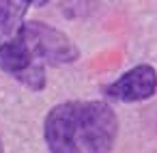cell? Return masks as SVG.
I'll use <instances>...</instances> for the list:
<instances>
[{
  "mask_svg": "<svg viewBox=\"0 0 157 153\" xmlns=\"http://www.w3.org/2000/svg\"><path fill=\"white\" fill-rule=\"evenodd\" d=\"M28 9V0H0V39L2 41L17 35Z\"/></svg>",
  "mask_w": 157,
  "mask_h": 153,
  "instance_id": "cell-5",
  "label": "cell"
},
{
  "mask_svg": "<svg viewBox=\"0 0 157 153\" xmlns=\"http://www.w3.org/2000/svg\"><path fill=\"white\" fill-rule=\"evenodd\" d=\"M118 136V116L105 101H63L43 121L50 153H110Z\"/></svg>",
  "mask_w": 157,
  "mask_h": 153,
  "instance_id": "cell-1",
  "label": "cell"
},
{
  "mask_svg": "<svg viewBox=\"0 0 157 153\" xmlns=\"http://www.w3.org/2000/svg\"><path fill=\"white\" fill-rule=\"evenodd\" d=\"M17 35L24 39V43L30 48V52L45 65L60 67L71 65L80 58L78 45L58 28L43 24V22H24L17 30Z\"/></svg>",
  "mask_w": 157,
  "mask_h": 153,
  "instance_id": "cell-2",
  "label": "cell"
},
{
  "mask_svg": "<svg viewBox=\"0 0 157 153\" xmlns=\"http://www.w3.org/2000/svg\"><path fill=\"white\" fill-rule=\"evenodd\" d=\"M45 67L48 65L41 63L30 52V48L24 43V39L20 35L5 39L0 43V71H5L13 80L22 82L30 91L39 93L45 88V84H48Z\"/></svg>",
  "mask_w": 157,
  "mask_h": 153,
  "instance_id": "cell-3",
  "label": "cell"
},
{
  "mask_svg": "<svg viewBox=\"0 0 157 153\" xmlns=\"http://www.w3.org/2000/svg\"><path fill=\"white\" fill-rule=\"evenodd\" d=\"M0 153H5V144H2V136H0Z\"/></svg>",
  "mask_w": 157,
  "mask_h": 153,
  "instance_id": "cell-7",
  "label": "cell"
},
{
  "mask_svg": "<svg viewBox=\"0 0 157 153\" xmlns=\"http://www.w3.org/2000/svg\"><path fill=\"white\" fill-rule=\"evenodd\" d=\"M157 93V69L153 65H136L103 86V95L112 101L133 104L151 99Z\"/></svg>",
  "mask_w": 157,
  "mask_h": 153,
  "instance_id": "cell-4",
  "label": "cell"
},
{
  "mask_svg": "<svg viewBox=\"0 0 157 153\" xmlns=\"http://www.w3.org/2000/svg\"><path fill=\"white\" fill-rule=\"evenodd\" d=\"M28 2H30V7H37L39 9V7H45L50 0H28Z\"/></svg>",
  "mask_w": 157,
  "mask_h": 153,
  "instance_id": "cell-6",
  "label": "cell"
}]
</instances>
